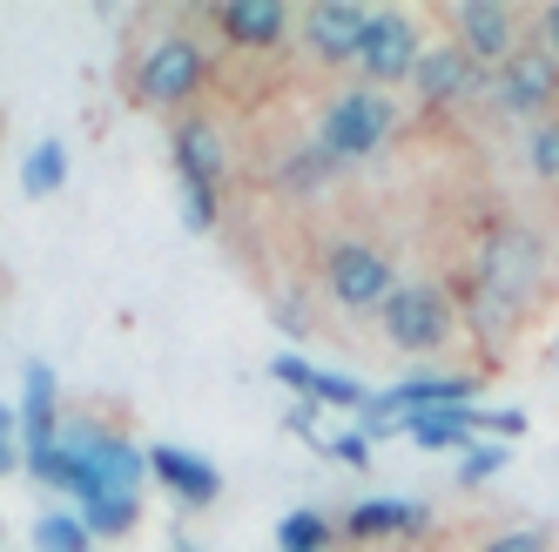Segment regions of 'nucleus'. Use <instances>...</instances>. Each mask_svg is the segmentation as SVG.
Here are the masks:
<instances>
[{
    "mask_svg": "<svg viewBox=\"0 0 559 552\" xmlns=\"http://www.w3.org/2000/svg\"><path fill=\"white\" fill-rule=\"evenodd\" d=\"M412 526H425V505H412V499H365L357 512H344V532H350V539L412 532Z\"/></svg>",
    "mask_w": 559,
    "mask_h": 552,
    "instance_id": "nucleus-17",
    "label": "nucleus"
},
{
    "mask_svg": "<svg viewBox=\"0 0 559 552\" xmlns=\"http://www.w3.org/2000/svg\"><path fill=\"white\" fill-rule=\"evenodd\" d=\"M478 284H486L499 303L506 297H533L539 290V243L526 229H499L486 243V263H478Z\"/></svg>",
    "mask_w": 559,
    "mask_h": 552,
    "instance_id": "nucleus-9",
    "label": "nucleus"
},
{
    "mask_svg": "<svg viewBox=\"0 0 559 552\" xmlns=\"http://www.w3.org/2000/svg\"><path fill=\"white\" fill-rule=\"evenodd\" d=\"M182 552H189V545H182Z\"/></svg>",
    "mask_w": 559,
    "mask_h": 552,
    "instance_id": "nucleus-30",
    "label": "nucleus"
},
{
    "mask_svg": "<svg viewBox=\"0 0 559 552\" xmlns=\"http://www.w3.org/2000/svg\"><path fill=\"white\" fill-rule=\"evenodd\" d=\"M486 95L499 115H539L552 95H559V61L539 48V41H519L492 74H486Z\"/></svg>",
    "mask_w": 559,
    "mask_h": 552,
    "instance_id": "nucleus-5",
    "label": "nucleus"
},
{
    "mask_svg": "<svg viewBox=\"0 0 559 552\" xmlns=\"http://www.w3.org/2000/svg\"><path fill=\"white\" fill-rule=\"evenodd\" d=\"M331 176H337V163H331V155L317 148V142H304L290 163L276 169V189H290V195H317V189H331Z\"/></svg>",
    "mask_w": 559,
    "mask_h": 552,
    "instance_id": "nucleus-18",
    "label": "nucleus"
},
{
    "mask_svg": "<svg viewBox=\"0 0 559 552\" xmlns=\"http://www.w3.org/2000/svg\"><path fill=\"white\" fill-rule=\"evenodd\" d=\"M0 471H14V445H8V431H0Z\"/></svg>",
    "mask_w": 559,
    "mask_h": 552,
    "instance_id": "nucleus-29",
    "label": "nucleus"
},
{
    "mask_svg": "<svg viewBox=\"0 0 559 552\" xmlns=\"http://www.w3.org/2000/svg\"><path fill=\"white\" fill-rule=\"evenodd\" d=\"M357 68H365L371 82H405L418 68V27L405 14H371L365 41H357Z\"/></svg>",
    "mask_w": 559,
    "mask_h": 552,
    "instance_id": "nucleus-10",
    "label": "nucleus"
},
{
    "mask_svg": "<svg viewBox=\"0 0 559 552\" xmlns=\"http://www.w3.org/2000/svg\"><path fill=\"white\" fill-rule=\"evenodd\" d=\"M499 465H506V445H472V458H465L459 479H465V485H478V479H486V471H499Z\"/></svg>",
    "mask_w": 559,
    "mask_h": 552,
    "instance_id": "nucleus-26",
    "label": "nucleus"
},
{
    "mask_svg": "<svg viewBox=\"0 0 559 552\" xmlns=\"http://www.w3.org/2000/svg\"><path fill=\"white\" fill-rule=\"evenodd\" d=\"M539 48L559 61V8H546V14H539Z\"/></svg>",
    "mask_w": 559,
    "mask_h": 552,
    "instance_id": "nucleus-28",
    "label": "nucleus"
},
{
    "mask_svg": "<svg viewBox=\"0 0 559 552\" xmlns=\"http://www.w3.org/2000/svg\"><path fill=\"white\" fill-rule=\"evenodd\" d=\"M61 176H68V148H61V142H41V148L27 155V169H21L27 195H55V189H61Z\"/></svg>",
    "mask_w": 559,
    "mask_h": 552,
    "instance_id": "nucleus-22",
    "label": "nucleus"
},
{
    "mask_svg": "<svg viewBox=\"0 0 559 552\" xmlns=\"http://www.w3.org/2000/svg\"><path fill=\"white\" fill-rule=\"evenodd\" d=\"M148 471L163 485H176L189 505H210L216 492H223V479H216V465H203L195 452H182V445H148Z\"/></svg>",
    "mask_w": 559,
    "mask_h": 552,
    "instance_id": "nucleus-14",
    "label": "nucleus"
},
{
    "mask_svg": "<svg viewBox=\"0 0 559 552\" xmlns=\"http://www.w3.org/2000/svg\"><path fill=\"white\" fill-rule=\"evenodd\" d=\"M412 439L418 445H459V452H472V405L465 411H425V418H412Z\"/></svg>",
    "mask_w": 559,
    "mask_h": 552,
    "instance_id": "nucleus-20",
    "label": "nucleus"
},
{
    "mask_svg": "<svg viewBox=\"0 0 559 552\" xmlns=\"http://www.w3.org/2000/svg\"><path fill=\"white\" fill-rule=\"evenodd\" d=\"M270 377L276 384H290V391H304L310 405H365L371 391L365 384H350V377H331V371H317V364H304V358H270Z\"/></svg>",
    "mask_w": 559,
    "mask_h": 552,
    "instance_id": "nucleus-15",
    "label": "nucleus"
},
{
    "mask_svg": "<svg viewBox=\"0 0 559 552\" xmlns=\"http://www.w3.org/2000/svg\"><path fill=\"white\" fill-rule=\"evenodd\" d=\"M478 552H552V539H546L539 526H519V532H492Z\"/></svg>",
    "mask_w": 559,
    "mask_h": 552,
    "instance_id": "nucleus-25",
    "label": "nucleus"
},
{
    "mask_svg": "<svg viewBox=\"0 0 559 552\" xmlns=\"http://www.w3.org/2000/svg\"><path fill=\"white\" fill-rule=\"evenodd\" d=\"M365 27H371V8H310L304 14V34H310V48L324 55V61H357V41H365Z\"/></svg>",
    "mask_w": 559,
    "mask_h": 552,
    "instance_id": "nucleus-13",
    "label": "nucleus"
},
{
    "mask_svg": "<svg viewBox=\"0 0 559 552\" xmlns=\"http://www.w3.org/2000/svg\"><path fill=\"white\" fill-rule=\"evenodd\" d=\"M324 290H331V303H344V310H384L391 290H397V269H391L384 250L344 236V243L324 250Z\"/></svg>",
    "mask_w": 559,
    "mask_h": 552,
    "instance_id": "nucleus-3",
    "label": "nucleus"
},
{
    "mask_svg": "<svg viewBox=\"0 0 559 552\" xmlns=\"http://www.w3.org/2000/svg\"><path fill=\"white\" fill-rule=\"evenodd\" d=\"M276 539H284V552H324L331 545V526L317 519V512H290V519L276 526Z\"/></svg>",
    "mask_w": 559,
    "mask_h": 552,
    "instance_id": "nucleus-23",
    "label": "nucleus"
},
{
    "mask_svg": "<svg viewBox=\"0 0 559 552\" xmlns=\"http://www.w3.org/2000/svg\"><path fill=\"white\" fill-rule=\"evenodd\" d=\"M526 163H533V176H539V182H559V115H546V122L533 129Z\"/></svg>",
    "mask_w": 559,
    "mask_h": 552,
    "instance_id": "nucleus-24",
    "label": "nucleus"
},
{
    "mask_svg": "<svg viewBox=\"0 0 559 552\" xmlns=\"http://www.w3.org/2000/svg\"><path fill=\"white\" fill-rule=\"evenodd\" d=\"M142 465L148 458L129 439H115V431H102L88 418H74L61 431V492H74V499H95V492H129L135 499Z\"/></svg>",
    "mask_w": 559,
    "mask_h": 552,
    "instance_id": "nucleus-1",
    "label": "nucleus"
},
{
    "mask_svg": "<svg viewBox=\"0 0 559 552\" xmlns=\"http://www.w3.org/2000/svg\"><path fill=\"white\" fill-rule=\"evenodd\" d=\"M169 148H176V169H182V189L189 195H216L223 176H229V135L216 115H176V129H169Z\"/></svg>",
    "mask_w": 559,
    "mask_h": 552,
    "instance_id": "nucleus-6",
    "label": "nucleus"
},
{
    "mask_svg": "<svg viewBox=\"0 0 559 552\" xmlns=\"http://www.w3.org/2000/svg\"><path fill=\"white\" fill-rule=\"evenodd\" d=\"M142 101H155V108H182V101H195L210 88V55L189 41V34H169L163 48H155L148 61H142Z\"/></svg>",
    "mask_w": 559,
    "mask_h": 552,
    "instance_id": "nucleus-7",
    "label": "nucleus"
},
{
    "mask_svg": "<svg viewBox=\"0 0 559 552\" xmlns=\"http://www.w3.org/2000/svg\"><path fill=\"white\" fill-rule=\"evenodd\" d=\"M34 545H41V552H88L95 532L82 526V512H48V519L34 526Z\"/></svg>",
    "mask_w": 559,
    "mask_h": 552,
    "instance_id": "nucleus-21",
    "label": "nucleus"
},
{
    "mask_svg": "<svg viewBox=\"0 0 559 552\" xmlns=\"http://www.w3.org/2000/svg\"><path fill=\"white\" fill-rule=\"evenodd\" d=\"M378 317H384V337L397 350H445L452 344V303L438 284H397Z\"/></svg>",
    "mask_w": 559,
    "mask_h": 552,
    "instance_id": "nucleus-4",
    "label": "nucleus"
},
{
    "mask_svg": "<svg viewBox=\"0 0 559 552\" xmlns=\"http://www.w3.org/2000/svg\"><path fill=\"white\" fill-rule=\"evenodd\" d=\"M412 82H418V95L425 101H465L472 88H478V61L465 55V48H425L418 55V68H412Z\"/></svg>",
    "mask_w": 559,
    "mask_h": 552,
    "instance_id": "nucleus-12",
    "label": "nucleus"
},
{
    "mask_svg": "<svg viewBox=\"0 0 559 552\" xmlns=\"http://www.w3.org/2000/svg\"><path fill=\"white\" fill-rule=\"evenodd\" d=\"M216 21H223V34L236 48H270V41H284L290 8H276V0H229Z\"/></svg>",
    "mask_w": 559,
    "mask_h": 552,
    "instance_id": "nucleus-16",
    "label": "nucleus"
},
{
    "mask_svg": "<svg viewBox=\"0 0 559 552\" xmlns=\"http://www.w3.org/2000/svg\"><path fill=\"white\" fill-rule=\"evenodd\" d=\"M74 512H82V526H88L95 539H115V532L135 526V499H129V492H95V499H82Z\"/></svg>",
    "mask_w": 559,
    "mask_h": 552,
    "instance_id": "nucleus-19",
    "label": "nucleus"
},
{
    "mask_svg": "<svg viewBox=\"0 0 559 552\" xmlns=\"http://www.w3.org/2000/svg\"><path fill=\"white\" fill-rule=\"evenodd\" d=\"M452 21H459V48H465L472 61H492V68H499V61L519 48V14H512V8L472 0V8H459Z\"/></svg>",
    "mask_w": 559,
    "mask_h": 552,
    "instance_id": "nucleus-11",
    "label": "nucleus"
},
{
    "mask_svg": "<svg viewBox=\"0 0 559 552\" xmlns=\"http://www.w3.org/2000/svg\"><path fill=\"white\" fill-rule=\"evenodd\" d=\"M391 129H397V108H391L384 88H344V95H331L324 115H317V148L344 169V163H357V155L384 148Z\"/></svg>",
    "mask_w": 559,
    "mask_h": 552,
    "instance_id": "nucleus-2",
    "label": "nucleus"
},
{
    "mask_svg": "<svg viewBox=\"0 0 559 552\" xmlns=\"http://www.w3.org/2000/svg\"><path fill=\"white\" fill-rule=\"evenodd\" d=\"M324 452H331V458H344V465H365V458H371V452H365V439H357V431H337V439H331Z\"/></svg>",
    "mask_w": 559,
    "mask_h": 552,
    "instance_id": "nucleus-27",
    "label": "nucleus"
},
{
    "mask_svg": "<svg viewBox=\"0 0 559 552\" xmlns=\"http://www.w3.org/2000/svg\"><path fill=\"white\" fill-rule=\"evenodd\" d=\"M472 391H478L472 377H412V384H391L384 398H365V418L371 431H384V424H412L425 411H465Z\"/></svg>",
    "mask_w": 559,
    "mask_h": 552,
    "instance_id": "nucleus-8",
    "label": "nucleus"
}]
</instances>
